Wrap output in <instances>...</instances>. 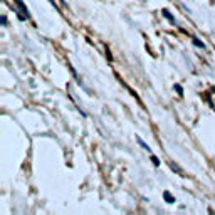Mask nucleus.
I'll use <instances>...</instances> for the list:
<instances>
[{
  "instance_id": "7",
  "label": "nucleus",
  "mask_w": 215,
  "mask_h": 215,
  "mask_svg": "<svg viewBox=\"0 0 215 215\" xmlns=\"http://www.w3.org/2000/svg\"><path fill=\"white\" fill-rule=\"evenodd\" d=\"M151 161H153V165H155V167H160V158H158V156L151 155Z\"/></svg>"
},
{
  "instance_id": "4",
  "label": "nucleus",
  "mask_w": 215,
  "mask_h": 215,
  "mask_svg": "<svg viewBox=\"0 0 215 215\" xmlns=\"http://www.w3.org/2000/svg\"><path fill=\"white\" fill-rule=\"evenodd\" d=\"M161 13H163V17H165V19H168L170 22H171V24H175V19H173V15L170 13V10H168V8H163V10H161Z\"/></svg>"
},
{
  "instance_id": "6",
  "label": "nucleus",
  "mask_w": 215,
  "mask_h": 215,
  "mask_svg": "<svg viewBox=\"0 0 215 215\" xmlns=\"http://www.w3.org/2000/svg\"><path fill=\"white\" fill-rule=\"evenodd\" d=\"M193 46L200 47V49H205V44H203V42H200L198 39H193Z\"/></svg>"
},
{
  "instance_id": "1",
  "label": "nucleus",
  "mask_w": 215,
  "mask_h": 215,
  "mask_svg": "<svg viewBox=\"0 0 215 215\" xmlns=\"http://www.w3.org/2000/svg\"><path fill=\"white\" fill-rule=\"evenodd\" d=\"M13 4L19 7V10H20L22 13H24V17H29V8H27V7L24 5V2H22V0H13Z\"/></svg>"
},
{
  "instance_id": "8",
  "label": "nucleus",
  "mask_w": 215,
  "mask_h": 215,
  "mask_svg": "<svg viewBox=\"0 0 215 215\" xmlns=\"http://www.w3.org/2000/svg\"><path fill=\"white\" fill-rule=\"evenodd\" d=\"M175 89H176V93L180 94V96H183V89H181L180 84H175Z\"/></svg>"
},
{
  "instance_id": "3",
  "label": "nucleus",
  "mask_w": 215,
  "mask_h": 215,
  "mask_svg": "<svg viewBox=\"0 0 215 215\" xmlns=\"http://www.w3.org/2000/svg\"><path fill=\"white\" fill-rule=\"evenodd\" d=\"M163 198H165V202H167V203H175V197L171 193H170V192H168V190H165V192H163Z\"/></svg>"
},
{
  "instance_id": "5",
  "label": "nucleus",
  "mask_w": 215,
  "mask_h": 215,
  "mask_svg": "<svg viewBox=\"0 0 215 215\" xmlns=\"http://www.w3.org/2000/svg\"><path fill=\"white\" fill-rule=\"evenodd\" d=\"M136 141H138V145H140V146L143 148V150H146L148 153H150V151H151V148L148 146V145H146V143H145V141H143V140H141L140 136H136Z\"/></svg>"
},
{
  "instance_id": "2",
  "label": "nucleus",
  "mask_w": 215,
  "mask_h": 215,
  "mask_svg": "<svg viewBox=\"0 0 215 215\" xmlns=\"http://www.w3.org/2000/svg\"><path fill=\"white\" fill-rule=\"evenodd\" d=\"M170 168H171L173 171H176V173L180 175V176H187V175H185V171H183V168L178 167V165H176L175 161H170Z\"/></svg>"
}]
</instances>
